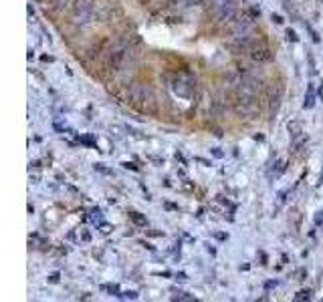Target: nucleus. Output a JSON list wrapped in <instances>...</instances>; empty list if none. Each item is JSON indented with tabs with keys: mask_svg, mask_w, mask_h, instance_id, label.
Masks as SVG:
<instances>
[{
	"mask_svg": "<svg viewBox=\"0 0 323 302\" xmlns=\"http://www.w3.org/2000/svg\"><path fill=\"white\" fill-rule=\"evenodd\" d=\"M127 101L137 109V111H141V113H146V115L155 113V109H158L154 91H152L148 85H141V83H133V85L129 87Z\"/></svg>",
	"mask_w": 323,
	"mask_h": 302,
	"instance_id": "1",
	"label": "nucleus"
},
{
	"mask_svg": "<svg viewBox=\"0 0 323 302\" xmlns=\"http://www.w3.org/2000/svg\"><path fill=\"white\" fill-rule=\"evenodd\" d=\"M166 209H178V208H176L174 203H166Z\"/></svg>",
	"mask_w": 323,
	"mask_h": 302,
	"instance_id": "23",
	"label": "nucleus"
},
{
	"mask_svg": "<svg viewBox=\"0 0 323 302\" xmlns=\"http://www.w3.org/2000/svg\"><path fill=\"white\" fill-rule=\"evenodd\" d=\"M271 18H273V22H277V24H283V16H281V14H273Z\"/></svg>",
	"mask_w": 323,
	"mask_h": 302,
	"instance_id": "16",
	"label": "nucleus"
},
{
	"mask_svg": "<svg viewBox=\"0 0 323 302\" xmlns=\"http://www.w3.org/2000/svg\"><path fill=\"white\" fill-rule=\"evenodd\" d=\"M194 85H196V81L192 79L188 73L174 75V79H172V91H174L178 97H192Z\"/></svg>",
	"mask_w": 323,
	"mask_h": 302,
	"instance_id": "3",
	"label": "nucleus"
},
{
	"mask_svg": "<svg viewBox=\"0 0 323 302\" xmlns=\"http://www.w3.org/2000/svg\"><path fill=\"white\" fill-rule=\"evenodd\" d=\"M123 298H131V300H133V298H137V292H133V290H129V292H123Z\"/></svg>",
	"mask_w": 323,
	"mask_h": 302,
	"instance_id": "15",
	"label": "nucleus"
},
{
	"mask_svg": "<svg viewBox=\"0 0 323 302\" xmlns=\"http://www.w3.org/2000/svg\"><path fill=\"white\" fill-rule=\"evenodd\" d=\"M93 167H95V171H99V173H103V175H111V173H113V171H111L109 167H105L103 163H95Z\"/></svg>",
	"mask_w": 323,
	"mask_h": 302,
	"instance_id": "11",
	"label": "nucleus"
},
{
	"mask_svg": "<svg viewBox=\"0 0 323 302\" xmlns=\"http://www.w3.org/2000/svg\"><path fill=\"white\" fill-rule=\"evenodd\" d=\"M81 240H83V242H89V240H91V236H89V232H83V234H81Z\"/></svg>",
	"mask_w": 323,
	"mask_h": 302,
	"instance_id": "19",
	"label": "nucleus"
},
{
	"mask_svg": "<svg viewBox=\"0 0 323 302\" xmlns=\"http://www.w3.org/2000/svg\"><path fill=\"white\" fill-rule=\"evenodd\" d=\"M267 95H269V99H281L283 87L279 85V83H271L269 87H267Z\"/></svg>",
	"mask_w": 323,
	"mask_h": 302,
	"instance_id": "6",
	"label": "nucleus"
},
{
	"mask_svg": "<svg viewBox=\"0 0 323 302\" xmlns=\"http://www.w3.org/2000/svg\"><path fill=\"white\" fill-rule=\"evenodd\" d=\"M287 38H289L291 42H297V34H295V30H291V28H289V30H287Z\"/></svg>",
	"mask_w": 323,
	"mask_h": 302,
	"instance_id": "14",
	"label": "nucleus"
},
{
	"mask_svg": "<svg viewBox=\"0 0 323 302\" xmlns=\"http://www.w3.org/2000/svg\"><path fill=\"white\" fill-rule=\"evenodd\" d=\"M49 280L53 282V284H55V282H59V272H55V274H51V276H49Z\"/></svg>",
	"mask_w": 323,
	"mask_h": 302,
	"instance_id": "18",
	"label": "nucleus"
},
{
	"mask_svg": "<svg viewBox=\"0 0 323 302\" xmlns=\"http://www.w3.org/2000/svg\"><path fill=\"white\" fill-rule=\"evenodd\" d=\"M129 218H131V220H133V224H137V226H146V218H143V215H140L137 212H131V214H129Z\"/></svg>",
	"mask_w": 323,
	"mask_h": 302,
	"instance_id": "9",
	"label": "nucleus"
},
{
	"mask_svg": "<svg viewBox=\"0 0 323 302\" xmlns=\"http://www.w3.org/2000/svg\"><path fill=\"white\" fill-rule=\"evenodd\" d=\"M250 30H252V20L250 18L232 20V34H234V36H249Z\"/></svg>",
	"mask_w": 323,
	"mask_h": 302,
	"instance_id": "5",
	"label": "nucleus"
},
{
	"mask_svg": "<svg viewBox=\"0 0 323 302\" xmlns=\"http://www.w3.org/2000/svg\"><path fill=\"white\" fill-rule=\"evenodd\" d=\"M101 288H103V290H107V292H111V294H117V292H119V286H117V284H113V286L105 284V286H101ZM117 296H119V294H117Z\"/></svg>",
	"mask_w": 323,
	"mask_h": 302,
	"instance_id": "12",
	"label": "nucleus"
},
{
	"mask_svg": "<svg viewBox=\"0 0 323 302\" xmlns=\"http://www.w3.org/2000/svg\"><path fill=\"white\" fill-rule=\"evenodd\" d=\"M109 230H111V228H109V226H107V224H103V226H101V232H103V234H107V232H109Z\"/></svg>",
	"mask_w": 323,
	"mask_h": 302,
	"instance_id": "20",
	"label": "nucleus"
},
{
	"mask_svg": "<svg viewBox=\"0 0 323 302\" xmlns=\"http://www.w3.org/2000/svg\"><path fill=\"white\" fill-rule=\"evenodd\" d=\"M295 300H311V290H299L295 294Z\"/></svg>",
	"mask_w": 323,
	"mask_h": 302,
	"instance_id": "10",
	"label": "nucleus"
},
{
	"mask_svg": "<svg viewBox=\"0 0 323 302\" xmlns=\"http://www.w3.org/2000/svg\"><path fill=\"white\" fill-rule=\"evenodd\" d=\"M65 2H67V0H55V4H57V6H63Z\"/></svg>",
	"mask_w": 323,
	"mask_h": 302,
	"instance_id": "22",
	"label": "nucleus"
},
{
	"mask_svg": "<svg viewBox=\"0 0 323 302\" xmlns=\"http://www.w3.org/2000/svg\"><path fill=\"white\" fill-rule=\"evenodd\" d=\"M319 97H323V85L319 87Z\"/></svg>",
	"mask_w": 323,
	"mask_h": 302,
	"instance_id": "24",
	"label": "nucleus"
},
{
	"mask_svg": "<svg viewBox=\"0 0 323 302\" xmlns=\"http://www.w3.org/2000/svg\"><path fill=\"white\" fill-rule=\"evenodd\" d=\"M212 155H216V157H222V151H220V149H212Z\"/></svg>",
	"mask_w": 323,
	"mask_h": 302,
	"instance_id": "21",
	"label": "nucleus"
},
{
	"mask_svg": "<svg viewBox=\"0 0 323 302\" xmlns=\"http://www.w3.org/2000/svg\"><path fill=\"white\" fill-rule=\"evenodd\" d=\"M315 105V91H313V85H309V89H307V95H305V103H303V107L305 109H311Z\"/></svg>",
	"mask_w": 323,
	"mask_h": 302,
	"instance_id": "8",
	"label": "nucleus"
},
{
	"mask_svg": "<svg viewBox=\"0 0 323 302\" xmlns=\"http://www.w3.org/2000/svg\"><path fill=\"white\" fill-rule=\"evenodd\" d=\"M249 56L252 60H256V63H267V60L273 59V50H271L262 40H252L250 42V47H249Z\"/></svg>",
	"mask_w": 323,
	"mask_h": 302,
	"instance_id": "4",
	"label": "nucleus"
},
{
	"mask_svg": "<svg viewBox=\"0 0 323 302\" xmlns=\"http://www.w3.org/2000/svg\"><path fill=\"white\" fill-rule=\"evenodd\" d=\"M71 16L77 24H89L95 16V4L91 0H75L71 8Z\"/></svg>",
	"mask_w": 323,
	"mask_h": 302,
	"instance_id": "2",
	"label": "nucleus"
},
{
	"mask_svg": "<svg viewBox=\"0 0 323 302\" xmlns=\"http://www.w3.org/2000/svg\"><path fill=\"white\" fill-rule=\"evenodd\" d=\"M249 14H250V18H256V16H259L261 12H259L256 8H250V10H249Z\"/></svg>",
	"mask_w": 323,
	"mask_h": 302,
	"instance_id": "17",
	"label": "nucleus"
},
{
	"mask_svg": "<svg viewBox=\"0 0 323 302\" xmlns=\"http://www.w3.org/2000/svg\"><path fill=\"white\" fill-rule=\"evenodd\" d=\"M121 165H123L125 169H131V171H137V165H135V163H131V161H123Z\"/></svg>",
	"mask_w": 323,
	"mask_h": 302,
	"instance_id": "13",
	"label": "nucleus"
},
{
	"mask_svg": "<svg viewBox=\"0 0 323 302\" xmlns=\"http://www.w3.org/2000/svg\"><path fill=\"white\" fill-rule=\"evenodd\" d=\"M287 129H289V133H291L293 139H299L301 133H303V125L299 123V121H291L289 125H287Z\"/></svg>",
	"mask_w": 323,
	"mask_h": 302,
	"instance_id": "7",
	"label": "nucleus"
}]
</instances>
